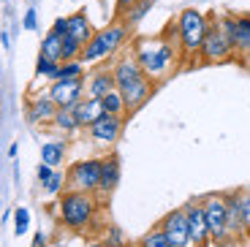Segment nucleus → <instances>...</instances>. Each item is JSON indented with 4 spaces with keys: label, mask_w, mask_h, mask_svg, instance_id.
<instances>
[{
    "label": "nucleus",
    "mask_w": 250,
    "mask_h": 247,
    "mask_svg": "<svg viewBox=\"0 0 250 247\" xmlns=\"http://www.w3.org/2000/svg\"><path fill=\"white\" fill-rule=\"evenodd\" d=\"M131 52H133V57H136V62L142 65V71L150 76L155 84L163 79H169V76L174 74L177 65H180V57H182L180 43L169 41L166 36H139V38H133Z\"/></svg>",
    "instance_id": "f257e3e1"
},
{
    "label": "nucleus",
    "mask_w": 250,
    "mask_h": 247,
    "mask_svg": "<svg viewBox=\"0 0 250 247\" xmlns=\"http://www.w3.org/2000/svg\"><path fill=\"white\" fill-rule=\"evenodd\" d=\"M112 74H114V87H117V93L123 95L125 106H128V114L142 109V106L152 98V93H155V82L142 71V65L136 62L133 52H128V55L114 60Z\"/></svg>",
    "instance_id": "f03ea898"
},
{
    "label": "nucleus",
    "mask_w": 250,
    "mask_h": 247,
    "mask_svg": "<svg viewBox=\"0 0 250 247\" xmlns=\"http://www.w3.org/2000/svg\"><path fill=\"white\" fill-rule=\"evenodd\" d=\"M131 36V27L125 25L123 19H114L109 22L106 27H101L95 30V36L84 43V49H82V62H101V60H109L112 55H117L120 49L125 46Z\"/></svg>",
    "instance_id": "7ed1b4c3"
},
{
    "label": "nucleus",
    "mask_w": 250,
    "mask_h": 247,
    "mask_svg": "<svg viewBox=\"0 0 250 247\" xmlns=\"http://www.w3.org/2000/svg\"><path fill=\"white\" fill-rule=\"evenodd\" d=\"M60 223L71 231H84L93 223L98 212V198L95 193H82V190H65L60 196Z\"/></svg>",
    "instance_id": "20e7f679"
},
{
    "label": "nucleus",
    "mask_w": 250,
    "mask_h": 247,
    "mask_svg": "<svg viewBox=\"0 0 250 247\" xmlns=\"http://www.w3.org/2000/svg\"><path fill=\"white\" fill-rule=\"evenodd\" d=\"M174 22H177V33H180L182 55H188V57L199 55L201 43L207 38V30H209V17L201 14L199 8H182L174 17Z\"/></svg>",
    "instance_id": "39448f33"
},
{
    "label": "nucleus",
    "mask_w": 250,
    "mask_h": 247,
    "mask_svg": "<svg viewBox=\"0 0 250 247\" xmlns=\"http://www.w3.org/2000/svg\"><path fill=\"white\" fill-rule=\"evenodd\" d=\"M201 206H204L207 228H209V239H212V245H218V247L234 245L237 239H234L231 231H229V206H226L223 193L201 196Z\"/></svg>",
    "instance_id": "423d86ee"
},
{
    "label": "nucleus",
    "mask_w": 250,
    "mask_h": 247,
    "mask_svg": "<svg viewBox=\"0 0 250 247\" xmlns=\"http://www.w3.org/2000/svg\"><path fill=\"white\" fill-rule=\"evenodd\" d=\"M199 55H201V62H207V65L229 62L234 57V46L229 43V38L223 36V30L215 25L212 17H209V30H207V38H204V43H201Z\"/></svg>",
    "instance_id": "0eeeda50"
},
{
    "label": "nucleus",
    "mask_w": 250,
    "mask_h": 247,
    "mask_svg": "<svg viewBox=\"0 0 250 247\" xmlns=\"http://www.w3.org/2000/svg\"><path fill=\"white\" fill-rule=\"evenodd\" d=\"M68 190H82V193H98L101 185V158H87L79 161L68 168Z\"/></svg>",
    "instance_id": "6e6552de"
},
{
    "label": "nucleus",
    "mask_w": 250,
    "mask_h": 247,
    "mask_svg": "<svg viewBox=\"0 0 250 247\" xmlns=\"http://www.w3.org/2000/svg\"><path fill=\"white\" fill-rule=\"evenodd\" d=\"M46 93L57 103V109H74L84 98V76H79V79H57L52 82Z\"/></svg>",
    "instance_id": "1a4fd4ad"
},
{
    "label": "nucleus",
    "mask_w": 250,
    "mask_h": 247,
    "mask_svg": "<svg viewBox=\"0 0 250 247\" xmlns=\"http://www.w3.org/2000/svg\"><path fill=\"white\" fill-rule=\"evenodd\" d=\"M158 226L163 228V234L169 236L171 247H193V242H190V228H188V215H185L182 206L180 209H171Z\"/></svg>",
    "instance_id": "9d476101"
},
{
    "label": "nucleus",
    "mask_w": 250,
    "mask_h": 247,
    "mask_svg": "<svg viewBox=\"0 0 250 247\" xmlns=\"http://www.w3.org/2000/svg\"><path fill=\"white\" fill-rule=\"evenodd\" d=\"M182 209H185V215H188V228H190V242H193V247L212 245V239H209V228H207L204 206H201V198H190Z\"/></svg>",
    "instance_id": "9b49d317"
},
{
    "label": "nucleus",
    "mask_w": 250,
    "mask_h": 247,
    "mask_svg": "<svg viewBox=\"0 0 250 247\" xmlns=\"http://www.w3.org/2000/svg\"><path fill=\"white\" fill-rule=\"evenodd\" d=\"M87 133H90V139H93L95 144H101V147H112V144L120 139V133H123V117L104 111V114H101V117L87 128Z\"/></svg>",
    "instance_id": "f8f14e48"
},
{
    "label": "nucleus",
    "mask_w": 250,
    "mask_h": 247,
    "mask_svg": "<svg viewBox=\"0 0 250 247\" xmlns=\"http://www.w3.org/2000/svg\"><path fill=\"white\" fill-rule=\"evenodd\" d=\"M120 158L117 155H106V158H101V185H98V196L106 198L117 190L120 185Z\"/></svg>",
    "instance_id": "ddd939ff"
},
{
    "label": "nucleus",
    "mask_w": 250,
    "mask_h": 247,
    "mask_svg": "<svg viewBox=\"0 0 250 247\" xmlns=\"http://www.w3.org/2000/svg\"><path fill=\"white\" fill-rule=\"evenodd\" d=\"M55 114H57V103L49 98V93L36 95V98H30V103H27V123H33V125H41V123L52 125Z\"/></svg>",
    "instance_id": "4468645a"
},
{
    "label": "nucleus",
    "mask_w": 250,
    "mask_h": 247,
    "mask_svg": "<svg viewBox=\"0 0 250 247\" xmlns=\"http://www.w3.org/2000/svg\"><path fill=\"white\" fill-rule=\"evenodd\" d=\"M84 90H87V95H93V98H104L106 93L117 90V87H114V74H112V68H98V71H93V74L84 79Z\"/></svg>",
    "instance_id": "2eb2a0df"
},
{
    "label": "nucleus",
    "mask_w": 250,
    "mask_h": 247,
    "mask_svg": "<svg viewBox=\"0 0 250 247\" xmlns=\"http://www.w3.org/2000/svg\"><path fill=\"white\" fill-rule=\"evenodd\" d=\"M74 114H76V120H79L82 128H90V125L104 114V103H101V98L87 95V98H82L79 103L74 106Z\"/></svg>",
    "instance_id": "dca6fc26"
},
{
    "label": "nucleus",
    "mask_w": 250,
    "mask_h": 247,
    "mask_svg": "<svg viewBox=\"0 0 250 247\" xmlns=\"http://www.w3.org/2000/svg\"><path fill=\"white\" fill-rule=\"evenodd\" d=\"M65 36L76 38L79 43H87L90 38L95 36V27H93V22H90L87 14H84V11L71 14V17H68V33H65Z\"/></svg>",
    "instance_id": "f3484780"
},
{
    "label": "nucleus",
    "mask_w": 250,
    "mask_h": 247,
    "mask_svg": "<svg viewBox=\"0 0 250 247\" xmlns=\"http://www.w3.org/2000/svg\"><path fill=\"white\" fill-rule=\"evenodd\" d=\"M234 57L245 68H250V14H239V43Z\"/></svg>",
    "instance_id": "a211bd4d"
},
{
    "label": "nucleus",
    "mask_w": 250,
    "mask_h": 247,
    "mask_svg": "<svg viewBox=\"0 0 250 247\" xmlns=\"http://www.w3.org/2000/svg\"><path fill=\"white\" fill-rule=\"evenodd\" d=\"M65 149H68L65 142H44L41 144V163L57 168L62 161H65Z\"/></svg>",
    "instance_id": "6ab92c4d"
},
{
    "label": "nucleus",
    "mask_w": 250,
    "mask_h": 247,
    "mask_svg": "<svg viewBox=\"0 0 250 247\" xmlns=\"http://www.w3.org/2000/svg\"><path fill=\"white\" fill-rule=\"evenodd\" d=\"M52 128L60 130V133H76L82 125H79V120H76L74 109H57L55 120H52Z\"/></svg>",
    "instance_id": "aec40b11"
},
{
    "label": "nucleus",
    "mask_w": 250,
    "mask_h": 247,
    "mask_svg": "<svg viewBox=\"0 0 250 247\" xmlns=\"http://www.w3.org/2000/svg\"><path fill=\"white\" fill-rule=\"evenodd\" d=\"M57 74H60V60H52V57H46V55L38 52V60H36V76L38 79L55 82Z\"/></svg>",
    "instance_id": "412c9836"
},
{
    "label": "nucleus",
    "mask_w": 250,
    "mask_h": 247,
    "mask_svg": "<svg viewBox=\"0 0 250 247\" xmlns=\"http://www.w3.org/2000/svg\"><path fill=\"white\" fill-rule=\"evenodd\" d=\"M150 8H152V0H136V3H133V6L128 8V11H125L120 19H123L128 27H136L139 22L147 17V11H150Z\"/></svg>",
    "instance_id": "4be33fe9"
},
{
    "label": "nucleus",
    "mask_w": 250,
    "mask_h": 247,
    "mask_svg": "<svg viewBox=\"0 0 250 247\" xmlns=\"http://www.w3.org/2000/svg\"><path fill=\"white\" fill-rule=\"evenodd\" d=\"M41 55L52 57V60H60V55H62V36L55 33L52 27H49V33L44 36V41H41Z\"/></svg>",
    "instance_id": "5701e85b"
},
{
    "label": "nucleus",
    "mask_w": 250,
    "mask_h": 247,
    "mask_svg": "<svg viewBox=\"0 0 250 247\" xmlns=\"http://www.w3.org/2000/svg\"><path fill=\"white\" fill-rule=\"evenodd\" d=\"M101 103H104V111H109V114H117V117H125V114H128V106H125L123 95H120L117 90L106 93L101 98Z\"/></svg>",
    "instance_id": "b1692460"
},
{
    "label": "nucleus",
    "mask_w": 250,
    "mask_h": 247,
    "mask_svg": "<svg viewBox=\"0 0 250 247\" xmlns=\"http://www.w3.org/2000/svg\"><path fill=\"white\" fill-rule=\"evenodd\" d=\"M79 76H84V62H82V60L60 62V74H57V79H79Z\"/></svg>",
    "instance_id": "393cba45"
},
{
    "label": "nucleus",
    "mask_w": 250,
    "mask_h": 247,
    "mask_svg": "<svg viewBox=\"0 0 250 247\" xmlns=\"http://www.w3.org/2000/svg\"><path fill=\"white\" fill-rule=\"evenodd\" d=\"M139 247H171V242H169V236L163 234L161 226H158V228L150 231V234H144V236H142Z\"/></svg>",
    "instance_id": "a878e982"
},
{
    "label": "nucleus",
    "mask_w": 250,
    "mask_h": 247,
    "mask_svg": "<svg viewBox=\"0 0 250 247\" xmlns=\"http://www.w3.org/2000/svg\"><path fill=\"white\" fill-rule=\"evenodd\" d=\"M27 228H30V212H27V206H17L14 209V234L22 236L27 234Z\"/></svg>",
    "instance_id": "bb28decb"
},
{
    "label": "nucleus",
    "mask_w": 250,
    "mask_h": 247,
    "mask_svg": "<svg viewBox=\"0 0 250 247\" xmlns=\"http://www.w3.org/2000/svg\"><path fill=\"white\" fill-rule=\"evenodd\" d=\"M65 185H68V179H65V174H62V171H57V168H55V174H52V177H49V182L44 185V193H46V196H60V193H62V187H65Z\"/></svg>",
    "instance_id": "cd10ccee"
},
{
    "label": "nucleus",
    "mask_w": 250,
    "mask_h": 247,
    "mask_svg": "<svg viewBox=\"0 0 250 247\" xmlns=\"http://www.w3.org/2000/svg\"><path fill=\"white\" fill-rule=\"evenodd\" d=\"M239 217H242L245 231L250 228V190H239Z\"/></svg>",
    "instance_id": "c85d7f7f"
},
{
    "label": "nucleus",
    "mask_w": 250,
    "mask_h": 247,
    "mask_svg": "<svg viewBox=\"0 0 250 247\" xmlns=\"http://www.w3.org/2000/svg\"><path fill=\"white\" fill-rule=\"evenodd\" d=\"M125 245V234L117 226H109V236H106V247H123Z\"/></svg>",
    "instance_id": "c756f323"
},
{
    "label": "nucleus",
    "mask_w": 250,
    "mask_h": 247,
    "mask_svg": "<svg viewBox=\"0 0 250 247\" xmlns=\"http://www.w3.org/2000/svg\"><path fill=\"white\" fill-rule=\"evenodd\" d=\"M22 27L25 30H38V14H36V8H27L25 11V19H22Z\"/></svg>",
    "instance_id": "7c9ffc66"
},
{
    "label": "nucleus",
    "mask_w": 250,
    "mask_h": 247,
    "mask_svg": "<svg viewBox=\"0 0 250 247\" xmlns=\"http://www.w3.org/2000/svg\"><path fill=\"white\" fill-rule=\"evenodd\" d=\"M52 174H55V168L46 166V163H41V166L36 168V177H38V182H41V185H46V182H49Z\"/></svg>",
    "instance_id": "2f4dec72"
},
{
    "label": "nucleus",
    "mask_w": 250,
    "mask_h": 247,
    "mask_svg": "<svg viewBox=\"0 0 250 247\" xmlns=\"http://www.w3.org/2000/svg\"><path fill=\"white\" fill-rule=\"evenodd\" d=\"M44 245H46V236L41 234V231H38V234L33 236V247H44Z\"/></svg>",
    "instance_id": "473e14b6"
},
{
    "label": "nucleus",
    "mask_w": 250,
    "mask_h": 247,
    "mask_svg": "<svg viewBox=\"0 0 250 247\" xmlns=\"http://www.w3.org/2000/svg\"><path fill=\"white\" fill-rule=\"evenodd\" d=\"M0 43H3V49H8V46H11V38H8V33H0Z\"/></svg>",
    "instance_id": "72a5a7b5"
},
{
    "label": "nucleus",
    "mask_w": 250,
    "mask_h": 247,
    "mask_svg": "<svg viewBox=\"0 0 250 247\" xmlns=\"http://www.w3.org/2000/svg\"><path fill=\"white\" fill-rule=\"evenodd\" d=\"M17 152H19V144H17V142H14V144H11V147H8V158H17Z\"/></svg>",
    "instance_id": "f704fd0d"
},
{
    "label": "nucleus",
    "mask_w": 250,
    "mask_h": 247,
    "mask_svg": "<svg viewBox=\"0 0 250 247\" xmlns=\"http://www.w3.org/2000/svg\"><path fill=\"white\" fill-rule=\"evenodd\" d=\"M245 239H248V242H250V228H248V231H245Z\"/></svg>",
    "instance_id": "c9c22d12"
},
{
    "label": "nucleus",
    "mask_w": 250,
    "mask_h": 247,
    "mask_svg": "<svg viewBox=\"0 0 250 247\" xmlns=\"http://www.w3.org/2000/svg\"><path fill=\"white\" fill-rule=\"evenodd\" d=\"M95 247H101V245H95Z\"/></svg>",
    "instance_id": "e433bc0d"
},
{
    "label": "nucleus",
    "mask_w": 250,
    "mask_h": 247,
    "mask_svg": "<svg viewBox=\"0 0 250 247\" xmlns=\"http://www.w3.org/2000/svg\"><path fill=\"white\" fill-rule=\"evenodd\" d=\"M133 3H136V0H133Z\"/></svg>",
    "instance_id": "4c0bfd02"
}]
</instances>
